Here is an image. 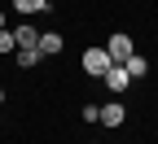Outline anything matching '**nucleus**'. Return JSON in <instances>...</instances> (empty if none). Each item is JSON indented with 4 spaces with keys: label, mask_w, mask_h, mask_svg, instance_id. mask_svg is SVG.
Returning <instances> with one entry per match:
<instances>
[{
    "label": "nucleus",
    "mask_w": 158,
    "mask_h": 144,
    "mask_svg": "<svg viewBox=\"0 0 158 144\" xmlns=\"http://www.w3.org/2000/svg\"><path fill=\"white\" fill-rule=\"evenodd\" d=\"M110 66H114V61H110V53H106V48H88V53H84V70H88L92 79H101Z\"/></svg>",
    "instance_id": "1"
},
{
    "label": "nucleus",
    "mask_w": 158,
    "mask_h": 144,
    "mask_svg": "<svg viewBox=\"0 0 158 144\" xmlns=\"http://www.w3.org/2000/svg\"><path fill=\"white\" fill-rule=\"evenodd\" d=\"M106 53H110V61H114V66H123V61L132 57V35H123V31H118V35H110Z\"/></svg>",
    "instance_id": "2"
},
{
    "label": "nucleus",
    "mask_w": 158,
    "mask_h": 144,
    "mask_svg": "<svg viewBox=\"0 0 158 144\" xmlns=\"http://www.w3.org/2000/svg\"><path fill=\"white\" fill-rule=\"evenodd\" d=\"M101 83H106V88H110V92L118 96V92H127V83H132V74H127L123 66H110V70L101 74Z\"/></svg>",
    "instance_id": "3"
},
{
    "label": "nucleus",
    "mask_w": 158,
    "mask_h": 144,
    "mask_svg": "<svg viewBox=\"0 0 158 144\" xmlns=\"http://www.w3.org/2000/svg\"><path fill=\"white\" fill-rule=\"evenodd\" d=\"M35 48H40V57H57V53H62V35H53V31H40Z\"/></svg>",
    "instance_id": "4"
},
{
    "label": "nucleus",
    "mask_w": 158,
    "mask_h": 144,
    "mask_svg": "<svg viewBox=\"0 0 158 144\" xmlns=\"http://www.w3.org/2000/svg\"><path fill=\"white\" fill-rule=\"evenodd\" d=\"M123 105H118V100H110V105H101V114H97V122H106V127H123Z\"/></svg>",
    "instance_id": "5"
},
{
    "label": "nucleus",
    "mask_w": 158,
    "mask_h": 144,
    "mask_svg": "<svg viewBox=\"0 0 158 144\" xmlns=\"http://www.w3.org/2000/svg\"><path fill=\"white\" fill-rule=\"evenodd\" d=\"M123 70H127V74H132V79H145V74H149V61H145V57H141V53H132V57H127V61H123Z\"/></svg>",
    "instance_id": "6"
},
{
    "label": "nucleus",
    "mask_w": 158,
    "mask_h": 144,
    "mask_svg": "<svg viewBox=\"0 0 158 144\" xmlns=\"http://www.w3.org/2000/svg\"><path fill=\"white\" fill-rule=\"evenodd\" d=\"M13 61H18V70H31V66H40L44 57H40V48H18Z\"/></svg>",
    "instance_id": "7"
},
{
    "label": "nucleus",
    "mask_w": 158,
    "mask_h": 144,
    "mask_svg": "<svg viewBox=\"0 0 158 144\" xmlns=\"http://www.w3.org/2000/svg\"><path fill=\"white\" fill-rule=\"evenodd\" d=\"M13 39H18V48H35V39H40V31L22 22V26H13Z\"/></svg>",
    "instance_id": "8"
},
{
    "label": "nucleus",
    "mask_w": 158,
    "mask_h": 144,
    "mask_svg": "<svg viewBox=\"0 0 158 144\" xmlns=\"http://www.w3.org/2000/svg\"><path fill=\"white\" fill-rule=\"evenodd\" d=\"M13 9H18V13H44L48 0H13Z\"/></svg>",
    "instance_id": "9"
},
{
    "label": "nucleus",
    "mask_w": 158,
    "mask_h": 144,
    "mask_svg": "<svg viewBox=\"0 0 158 144\" xmlns=\"http://www.w3.org/2000/svg\"><path fill=\"white\" fill-rule=\"evenodd\" d=\"M0 53H18V39H13V31H0Z\"/></svg>",
    "instance_id": "10"
},
{
    "label": "nucleus",
    "mask_w": 158,
    "mask_h": 144,
    "mask_svg": "<svg viewBox=\"0 0 158 144\" xmlns=\"http://www.w3.org/2000/svg\"><path fill=\"white\" fill-rule=\"evenodd\" d=\"M0 105H5V88H0Z\"/></svg>",
    "instance_id": "11"
},
{
    "label": "nucleus",
    "mask_w": 158,
    "mask_h": 144,
    "mask_svg": "<svg viewBox=\"0 0 158 144\" xmlns=\"http://www.w3.org/2000/svg\"><path fill=\"white\" fill-rule=\"evenodd\" d=\"M0 31H5V13H0Z\"/></svg>",
    "instance_id": "12"
}]
</instances>
